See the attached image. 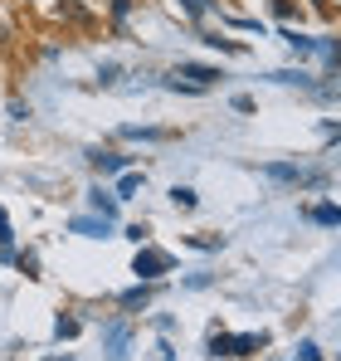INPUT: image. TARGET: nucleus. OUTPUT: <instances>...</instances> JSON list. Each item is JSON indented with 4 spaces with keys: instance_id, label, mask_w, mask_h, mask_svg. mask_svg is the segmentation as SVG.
<instances>
[{
    "instance_id": "1",
    "label": "nucleus",
    "mask_w": 341,
    "mask_h": 361,
    "mask_svg": "<svg viewBox=\"0 0 341 361\" xmlns=\"http://www.w3.org/2000/svg\"><path fill=\"white\" fill-rule=\"evenodd\" d=\"M264 342H268L264 332H239V337L215 332V337H210V357H249V352H259Z\"/></svg>"
},
{
    "instance_id": "5",
    "label": "nucleus",
    "mask_w": 341,
    "mask_h": 361,
    "mask_svg": "<svg viewBox=\"0 0 341 361\" xmlns=\"http://www.w3.org/2000/svg\"><path fill=\"white\" fill-rule=\"evenodd\" d=\"M93 166H98V171H122L127 157H122V152H93Z\"/></svg>"
},
{
    "instance_id": "2",
    "label": "nucleus",
    "mask_w": 341,
    "mask_h": 361,
    "mask_svg": "<svg viewBox=\"0 0 341 361\" xmlns=\"http://www.w3.org/2000/svg\"><path fill=\"white\" fill-rule=\"evenodd\" d=\"M132 274H142V279H161V274H170V254H161V249H142L137 264H132Z\"/></svg>"
},
{
    "instance_id": "10",
    "label": "nucleus",
    "mask_w": 341,
    "mask_h": 361,
    "mask_svg": "<svg viewBox=\"0 0 341 361\" xmlns=\"http://www.w3.org/2000/svg\"><path fill=\"white\" fill-rule=\"evenodd\" d=\"M137 185H142V176H137V171H127V176L117 180V200H127V195H132Z\"/></svg>"
},
{
    "instance_id": "3",
    "label": "nucleus",
    "mask_w": 341,
    "mask_h": 361,
    "mask_svg": "<svg viewBox=\"0 0 341 361\" xmlns=\"http://www.w3.org/2000/svg\"><path fill=\"white\" fill-rule=\"evenodd\" d=\"M73 235H88V240H103V235H113V220H73Z\"/></svg>"
},
{
    "instance_id": "7",
    "label": "nucleus",
    "mask_w": 341,
    "mask_h": 361,
    "mask_svg": "<svg viewBox=\"0 0 341 361\" xmlns=\"http://www.w3.org/2000/svg\"><path fill=\"white\" fill-rule=\"evenodd\" d=\"M283 39H287V49H292V54H317V39H307V35H297V30H287Z\"/></svg>"
},
{
    "instance_id": "15",
    "label": "nucleus",
    "mask_w": 341,
    "mask_h": 361,
    "mask_svg": "<svg viewBox=\"0 0 341 361\" xmlns=\"http://www.w3.org/2000/svg\"><path fill=\"white\" fill-rule=\"evenodd\" d=\"M0 249L10 254V220H5V210H0Z\"/></svg>"
},
{
    "instance_id": "9",
    "label": "nucleus",
    "mask_w": 341,
    "mask_h": 361,
    "mask_svg": "<svg viewBox=\"0 0 341 361\" xmlns=\"http://www.w3.org/2000/svg\"><path fill=\"white\" fill-rule=\"evenodd\" d=\"M180 10H185L190 20H205V15H210V0H180Z\"/></svg>"
},
{
    "instance_id": "11",
    "label": "nucleus",
    "mask_w": 341,
    "mask_h": 361,
    "mask_svg": "<svg viewBox=\"0 0 341 361\" xmlns=\"http://www.w3.org/2000/svg\"><path fill=\"white\" fill-rule=\"evenodd\" d=\"M108 347L122 357V347H127V327H108Z\"/></svg>"
},
{
    "instance_id": "17",
    "label": "nucleus",
    "mask_w": 341,
    "mask_h": 361,
    "mask_svg": "<svg viewBox=\"0 0 341 361\" xmlns=\"http://www.w3.org/2000/svg\"><path fill=\"white\" fill-rule=\"evenodd\" d=\"M156 361H170V347H156Z\"/></svg>"
},
{
    "instance_id": "13",
    "label": "nucleus",
    "mask_w": 341,
    "mask_h": 361,
    "mask_svg": "<svg viewBox=\"0 0 341 361\" xmlns=\"http://www.w3.org/2000/svg\"><path fill=\"white\" fill-rule=\"evenodd\" d=\"M151 298V293H147V288H132V293H122V307H142V302Z\"/></svg>"
},
{
    "instance_id": "16",
    "label": "nucleus",
    "mask_w": 341,
    "mask_h": 361,
    "mask_svg": "<svg viewBox=\"0 0 341 361\" xmlns=\"http://www.w3.org/2000/svg\"><path fill=\"white\" fill-rule=\"evenodd\" d=\"M127 10H132V0H113V15H117V20H127Z\"/></svg>"
},
{
    "instance_id": "8",
    "label": "nucleus",
    "mask_w": 341,
    "mask_h": 361,
    "mask_svg": "<svg viewBox=\"0 0 341 361\" xmlns=\"http://www.w3.org/2000/svg\"><path fill=\"white\" fill-rule=\"evenodd\" d=\"M170 200H175L180 210H195V190H190V185H175V190H170Z\"/></svg>"
},
{
    "instance_id": "6",
    "label": "nucleus",
    "mask_w": 341,
    "mask_h": 361,
    "mask_svg": "<svg viewBox=\"0 0 341 361\" xmlns=\"http://www.w3.org/2000/svg\"><path fill=\"white\" fill-rule=\"evenodd\" d=\"M307 220H317V225H341V205H312Z\"/></svg>"
},
{
    "instance_id": "12",
    "label": "nucleus",
    "mask_w": 341,
    "mask_h": 361,
    "mask_svg": "<svg viewBox=\"0 0 341 361\" xmlns=\"http://www.w3.org/2000/svg\"><path fill=\"white\" fill-rule=\"evenodd\" d=\"M264 171H268V176H273V180H297V176H302L297 166H264Z\"/></svg>"
},
{
    "instance_id": "14",
    "label": "nucleus",
    "mask_w": 341,
    "mask_h": 361,
    "mask_svg": "<svg viewBox=\"0 0 341 361\" xmlns=\"http://www.w3.org/2000/svg\"><path fill=\"white\" fill-rule=\"evenodd\" d=\"M54 332H58V337H73V332H78V322H73V317H58Z\"/></svg>"
},
{
    "instance_id": "4",
    "label": "nucleus",
    "mask_w": 341,
    "mask_h": 361,
    "mask_svg": "<svg viewBox=\"0 0 341 361\" xmlns=\"http://www.w3.org/2000/svg\"><path fill=\"white\" fill-rule=\"evenodd\" d=\"M88 205H93L103 220H113V215H117V195H108V190H88Z\"/></svg>"
}]
</instances>
